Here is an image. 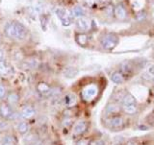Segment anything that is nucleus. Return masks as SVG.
I'll return each instance as SVG.
<instances>
[{
  "label": "nucleus",
  "instance_id": "1",
  "mask_svg": "<svg viewBox=\"0 0 154 145\" xmlns=\"http://www.w3.org/2000/svg\"><path fill=\"white\" fill-rule=\"evenodd\" d=\"M4 35L13 41H24L28 37L29 31L21 22L17 20H11L4 26Z\"/></svg>",
  "mask_w": 154,
  "mask_h": 145
},
{
  "label": "nucleus",
  "instance_id": "2",
  "mask_svg": "<svg viewBox=\"0 0 154 145\" xmlns=\"http://www.w3.org/2000/svg\"><path fill=\"white\" fill-rule=\"evenodd\" d=\"M17 117L16 112H14V107L8 104L6 101H2L0 103V118L4 120H13Z\"/></svg>",
  "mask_w": 154,
  "mask_h": 145
},
{
  "label": "nucleus",
  "instance_id": "3",
  "mask_svg": "<svg viewBox=\"0 0 154 145\" xmlns=\"http://www.w3.org/2000/svg\"><path fill=\"white\" fill-rule=\"evenodd\" d=\"M107 126L110 130H114V131L122 130L125 127L124 118L119 114H114L111 115V116H108Z\"/></svg>",
  "mask_w": 154,
  "mask_h": 145
},
{
  "label": "nucleus",
  "instance_id": "4",
  "mask_svg": "<svg viewBox=\"0 0 154 145\" xmlns=\"http://www.w3.org/2000/svg\"><path fill=\"white\" fill-rule=\"evenodd\" d=\"M119 42V38L114 34H105L100 38V45L106 50H111L117 46Z\"/></svg>",
  "mask_w": 154,
  "mask_h": 145
},
{
  "label": "nucleus",
  "instance_id": "5",
  "mask_svg": "<svg viewBox=\"0 0 154 145\" xmlns=\"http://www.w3.org/2000/svg\"><path fill=\"white\" fill-rule=\"evenodd\" d=\"M55 14L57 16V17L60 19V21H61L63 26L67 27V26H69L71 24L70 14L67 12L66 9L61 8V7L55 9Z\"/></svg>",
  "mask_w": 154,
  "mask_h": 145
},
{
  "label": "nucleus",
  "instance_id": "6",
  "mask_svg": "<svg viewBox=\"0 0 154 145\" xmlns=\"http://www.w3.org/2000/svg\"><path fill=\"white\" fill-rule=\"evenodd\" d=\"M97 92H98V89L96 86H94V85L88 86L82 90V93H81L82 99L86 101V102H90V101L94 99Z\"/></svg>",
  "mask_w": 154,
  "mask_h": 145
},
{
  "label": "nucleus",
  "instance_id": "7",
  "mask_svg": "<svg viewBox=\"0 0 154 145\" xmlns=\"http://www.w3.org/2000/svg\"><path fill=\"white\" fill-rule=\"evenodd\" d=\"M89 127V124L85 120H80V121L76 122L75 125L73 126V131H72V134H73L74 137H79L81 136L87 132Z\"/></svg>",
  "mask_w": 154,
  "mask_h": 145
},
{
  "label": "nucleus",
  "instance_id": "8",
  "mask_svg": "<svg viewBox=\"0 0 154 145\" xmlns=\"http://www.w3.org/2000/svg\"><path fill=\"white\" fill-rule=\"evenodd\" d=\"M19 114L23 119H30L36 115V110L32 105H24L21 107Z\"/></svg>",
  "mask_w": 154,
  "mask_h": 145
},
{
  "label": "nucleus",
  "instance_id": "9",
  "mask_svg": "<svg viewBox=\"0 0 154 145\" xmlns=\"http://www.w3.org/2000/svg\"><path fill=\"white\" fill-rule=\"evenodd\" d=\"M91 21L89 18H87L86 17H79L76 19V27L78 30L81 32H87L91 29Z\"/></svg>",
  "mask_w": 154,
  "mask_h": 145
},
{
  "label": "nucleus",
  "instance_id": "10",
  "mask_svg": "<svg viewBox=\"0 0 154 145\" xmlns=\"http://www.w3.org/2000/svg\"><path fill=\"white\" fill-rule=\"evenodd\" d=\"M114 14L119 20H125L127 18V11L122 4H118L114 9Z\"/></svg>",
  "mask_w": 154,
  "mask_h": 145
},
{
  "label": "nucleus",
  "instance_id": "11",
  "mask_svg": "<svg viewBox=\"0 0 154 145\" xmlns=\"http://www.w3.org/2000/svg\"><path fill=\"white\" fill-rule=\"evenodd\" d=\"M19 100H20V95H19L17 91H10V92L7 93L6 102L11 105L12 107H14L16 105H17Z\"/></svg>",
  "mask_w": 154,
  "mask_h": 145
},
{
  "label": "nucleus",
  "instance_id": "12",
  "mask_svg": "<svg viewBox=\"0 0 154 145\" xmlns=\"http://www.w3.org/2000/svg\"><path fill=\"white\" fill-rule=\"evenodd\" d=\"M122 110L127 115H134L138 112V104H122Z\"/></svg>",
  "mask_w": 154,
  "mask_h": 145
},
{
  "label": "nucleus",
  "instance_id": "13",
  "mask_svg": "<svg viewBox=\"0 0 154 145\" xmlns=\"http://www.w3.org/2000/svg\"><path fill=\"white\" fill-rule=\"evenodd\" d=\"M37 91L42 95H49L50 91L52 89L51 86L45 82H38L37 85Z\"/></svg>",
  "mask_w": 154,
  "mask_h": 145
},
{
  "label": "nucleus",
  "instance_id": "14",
  "mask_svg": "<svg viewBox=\"0 0 154 145\" xmlns=\"http://www.w3.org/2000/svg\"><path fill=\"white\" fill-rule=\"evenodd\" d=\"M13 68L11 65L7 61L1 60L0 61V75L1 76H9L12 73Z\"/></svg>",
  "mask_w": 154,
  "mask_h": 145
},
{
  "label": "nucleus",
  "instance_id": "15",
  "mask_svg": "<svg viewBox=\"0 0 154 145\" xmlns=\"http://www.w3.org/2000/svg\"><path fill=\"white\" fill-rule=\"evenodd\" d=\"M70 17L71 18H79V17H85V14H86V11L84 10L83 7H81V6H75L71 9V11H70Z\"/></svg>",
  "mask_w": 154,
  "mask_h": 145
},
{
  "label": "nucleus",
  "instance_id": "16",
  "mask_svg": "<svg viewBox=\"0 0 154 145\" xmlns=\"http://www.w3.org/2000/svg\"><path fill=\"white\" fill-rule=\"evenodd\" d=\"M64 102L67 108H72L76 105L77 98L73 93H67L64 98Z\"/></svg>",
  "mask_w": 154,
  "mask_h": 145
},
{
  "label": "nucleus",
  "instance_id": "17",
  "mask_svg": "<svg viewBox=\"0 0 154 145\" xmlns=\"http://www.w3.org/2000/svg\"><path fill=\"white\" fill-rule=\"evenodd\" d=\"M111 80H112L113 83L117 84V85H122L125 82V78H124L123 74L119 71L113 72L112 75H111Z\"/></svg>",
  "mask_w": 154,
  "mask_h": 145
},
{
  "label": "nucleus",
  "instance_id": "18",
  "mask_svg": "<svg viewBox=\"0 0 154 145\" xmlns=\"http://www.w3.org/2000/svg\"><path fill=\"white\" fill-rule=\"evenodd\" d=\"M78 69L75 68L73 66H67L64 69L63 71V74L66 77V78H69V79H71V78H74L77 75H78Z\"/></svg>",
  "mask_w": 154,
  "mask_h": 145
},
{
  "label": "nucleus",
  "instance_id": "19",
  "mask_svg": "<svg viewBox=\"0 0 154 145\" xmlns=\"http://www.w3.org/2000/svg\"><path fill=\"white\" fill-rule=\"evenodd\" d=\"M75 40H76V42L78 43L80 46H86L88 44V36L86 35L85 33H78L76 34L75 36Z\"/></svg>",
  "mask_w": 154,
  "mask_h": 145
},
{
  "label": "nucleus",
  "instance_id": "20",
  "mask_svg": "<svg viewBox=\"0 0 154 145\" xmlns=\"http://www.w3.org/2000/svg\"><path fill=\"white\" fill-rule=\"evenodd\" d=\"M17 131L19 134H22V136H25V134H27L29 131H30V125L26 121L19 122L17 125Z\"/></svg>",
  "mask_w": 154,
  "mask_h": 145
},
{
  "label": "nucleus",
  "instance_id": "21",
  "mask_svg": "<svg viewBox=\"0 0 154 145\" xmlns=\"http://www.w3.org/2000/svg\"><path fill=\"white\" fill-rule=\"evenodd\" d=\"M122 110V108H119L116 104H109L107 107H106L105 113L106 114H108L107 116H111V115L114 114H119V112Z\"/></svg>",
  "mask_w": 154,
  "mask_h": 145
},
{
  "label": "nucleus",
  "instance_id": "22",
  "mask_svg": "<svg viewBox=\"0 0 154 145\" xmlns=\"http://www.w3.org/2000/svg\"><path fill=\"white\" fill-rule=\"evenodd\" d=\"M38 66V61L33 59V58H29L23 62V68L24 69H33L36 68Z\"/></svg>",
  "mask_w": 154,
  "mask_h": 145
},
{
  "label": "nucleus",
  "instance_id": "23",
  "mask_svg": "<svg viewBox=\"0 0 154 145\" xmlns=\"http://www.w3.org/2000/svg\"><path fill=\"white\" fill-rule=\"evenodd\" d=\"M122 104H137V100L136 98L134 97V96L131 94V93H125L124 96L122 99Z\"/></svg>",
  "mask_w": 154,
  "mask_h": 145
},
{
  "label": "nucleus",
  "instance_id": "24",
  "mask_svg": "<svg viewBox=\"0 0 154 145\" xmlns=\"http://www.w3.org/2000/svg\"><path fill=\"white\" fill-rule=\"evenodd\" d=\"M40 21H41V26L42 28V30L45 31L48 21H49V18L46 17V14H42V16L40 17Z\"/></svg>",
  "mask_w": 154,
  "mask_h": 145
},
{
  "label": "nucleus",
  "instance_id": "25",
  "mask_svg": "<svg viewBox=\"0 0 154 145\" xmlns=\"http://www.w3.org/2000/svg\"><path fill=\"white\" fill-rule=\"evenodd\" d=\"M72 124H73V119H72L70 116H66L64 118V120L62 121L63 127H65V128H69Z\"/></svg>",
  "mask_w": 154,
  "mask_h": 145
},
{
  "label": "nucleus",
  "instance_id": "26",
  "mask_svg": "<svg viewBox=\"0 0 154 145\" xmlns=\"http://www.w3.org/2000/svg\"><path fill=\"white\" fill-rule=\"evenodd\" d=\"M7 89L5 85H3L2 83H0V100H4L6 99V96H7Z\"/></svg>",
  "mask_w": 154,
  "mask_h": 145
},
{
  "label": "nucleus",
  "instance_id": "27",
  "mask_svg": "<svg viewBox=\"0 0 154 145\" xmlns=\"http://www.w3.org/2000/svg\"><path fill=\"white\" fill-rule=\"evenodd\" d=\"M90 141H91L90 138H79L76 141L75 145H89Z\"/></svg>",
  "mask_w": 154,
  "mask_h": 145
},
{
  "label": "nucleus",
  "instance_id": "28",
  "mask_svg": "<svg viewBox=\"0 0 154 145\" xmlns=\"http://www.w3.org/2000/svg\"><path fill=\"white\" fill-rule=\"evenodd\" d=\"M89 145H105V141L103 139H94L90 141Z\"/></svg>",
  "mask_w": 154,
  "mask_h": 145
},
{
  "label": "nucleus",
  "instance_id": "29",
  "mask_svg": "<svg viewBox=\"0 0 154 145\" xmlns=\"http://www.w3.org/2000/svg\"><path fill=\"white\" fill-rule=\"evenodd\" d=\"M1 145H14V141L13 138L8 137V138L5 139V140L3 141V143Z\"/></svg>",
  "mask_w": 154,
  "mask_h": 145
},
{
  "label": "nucleus",
  "instance_id": "30",
  "mask_svg": "<svg viewBox=\"0 0 154 145\" xmlns=\"http://www.w3.org/2000/svg\"><path fill=\"white\" fill-rule=\"evenodd\" d=\"M84 1L89 5H93V4H95L96 2H98V0H84Z\"/></svg>",
  "mask_w": 154,
  "mask_h": 145
},
{
  "label": "nucleus",
  "instance_id": "31",
  "mask_svg": "<svg viewBox=\"0 0 154 145\" xmlns=\"http://www.w3.org/2000/svg\"><path fill=\"white\" fill-rule=\"evenodd\" d=\"M125 145H138V144L136 141L133 140V139H130V140H128L126 143H125Z\"/></svg>",
  "mask_w": 154,
  "mask_h": 145
},
{
  "label": "nucleus",
  "instance_id": "32",
  "mask_svg": "<svg viewBox=\"0 0 154 145\" xmlns=\"http://www.w3.org/2000/svg\"><path fill=\"white\" fill-rule=\"evenodd\" d=\"M3 58H4V52L2 49H0V61L3 60Z\"/></svg>",
  "mask_w": 154,
  "mask_h": 145
},
{
  "label": "nucleus",
  "instance_id": "33",
  "mask_svg": "<svg viewBox=\"0 0 154 145\" xmlns=\"http://www.w3.org/2000/svg\"><path fill=\"white\" fill-rule=\"evenodd\" d=\"M1 41H2V38H1V35H0V43H1Z\"/></svg>",
  "mask_w": 154,
  "mask_h": 145
},
{
  "label": "nucleus",
  "instance_id": "34",
  "mask_svg": "<svg viewBox=\"0 0 154 145\" xmlns=\"http://www.w3.org/2000/svg\"><path fill=\"white\" fill-rule=\"evenodd\" d=\"M0 83H1V75H0Z\"/></svg>",
  "mask_w": 154,
  "mask_h": 145
}]
</instances>
